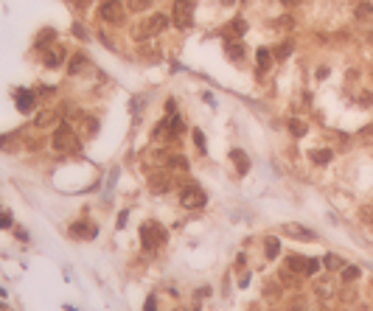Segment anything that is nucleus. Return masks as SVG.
Returning <instances> with one entry per match:
<instances>
[{"label": "nucleus", "mask_w": 373, "mask_h": 311, "mask_svg": "<svg viewBox=\"0 0 373 311\" xmlns=\"http://www.w3.org/2000/svg\"><path fill=\"white\" fill-rule=\"evenodd\" d=\"M101 20L113 22V26H121V22L127 20V12L121 6V0H104L101 3Z\"/></svg>", "instance_id": "nucleus-5"}, {"label": "nucleus", "mask_w": 373, "mask_h": 311, "mask_svg": "<svg viewBox=\"0 0 373 311\" xmlns=\"http://www.w3.org/2000/svg\"><path fill=\"white\" fill-rule=\"evenodd\" d=\"M264 255H267V258H275V255H278V238L269 236V238L264 241Z\"/></svg>", "instance_id": "nucleus-26"}, {"label": "nucleus", "mask_w": 373, "mask_h": 311, "mask_svg": "<svg viewBox=\"0 0 373 311\" xmlns=\"http://www.w3.org/2000/svg\"><path fill=\"white\" fill-rule=\"evenodd\" d=\"M356 216H359V222H362L365 227H373V205H370V202H367V205H359Z\"/></svg>", "instance_id": "nucleus-20"}, {"label": "nucleus", "mask_w": 373, "mask_h": 311, "mask_svg": "<svg viewBox=\"0 0 373 311\" xmlns=\"http://www.w3.org/2000/svg\"><path fill=\"white\" fill-rule=\"evenodd\" d=\"M286 311H309V303H306L303 297H297V300H292V303H289Z\"/></svg>", "instance_id": "nucleus-33"}, {"label": "nucleus", "mask_w": 373, "mask_h": 311, "mask_svg": "<svg viewBox=\"0 0 373 311\" xmlns=\"http://www.w3.org/2000/svg\"><path fill=\"white\" fill-rule=\"evenodd\" d=\"M9 224H12V216H9V213H0V227H3V230H6Z\"/></svg>", "instance_id": "nucleus-37"}, {"label": "nucleus", "mask_w": 373, "mask_h": 311, "mask_svg": "<svg viewBox=\"0 0 373 311\" xmlns=\"http://www.w3.org/2000/svg\"><path fill=\"white\" fill-rule=\"evenodd\" d=\"M99 236V227L93 222H76L71 224V238H79V241H87V238H96Z\"/></svg>", "instance_id": "nucleus-7"}, {"label": "nucleus", "mask_w": 373, "mask_h": 311, "mask_svg": "<svg viewBox=\"0 0 373 311\" xmlns=\"http://www.w3.org/2000/svg\"><path fill=\"white\" fill-rule=\"evenodd\" d=\"M323 266H325V269H342L345 261L339 258V255H325V258H323Z\"/></svg>", "instance_id": "nucleus-25"}, {"label": "nucleus", "mask_w": 373, "mask_h": 311, "mask_svg": "<svg viewBox=\"0 0 373 311\" xmlns=\"http://www.w3.org/2000/svg\"><path fill=\"white\" fill-rule=\"evenodd\" d=\"M45 54H43V62L48 64V68H59L62 64V59H65V48L62 45H45Z\"/></svg>", "instance_id": "nucleus-10"}, {"label": "nucleus", "mask_w": 373, "mask_h": 311, "mask_svg": "<svg viewBox=\"0 0 373 311\" xmlns=\"http://www.w3.org/2000/svg\"><path fill=\"white\" fill-rule=\"evenodd\" d=\"M297 272H292V269H286V266H283L281 269V283H283V286H292V289H297Z\"/></svg>", "instance_id": "nucleus-24"}, {"label": "nucleus", "mask_w": 373, "mask_h": 311, "mask_svg": "<svg viewBox=\"0 0 373 311\" xmlns=\"http://www.w3.org/2000/svg\"><path fill=\"white\" fill-rule=\"evenodd\" d=\"M87 3H90V0H76V6H79V8H85Z\"/></svg>", "instance_id": "nucleus-39"}, {"label": "nucleus", "mask_w": 373, "mask_h": 311, "mask_svg": "<svg viewBox=\"0 0 373 311\" xmlns=\"http://www.w3.org/2000/svg\"><path fill=\"white\" fill-rule=\"evenodd\" d=\"M169 163H171V168H180V171H188V160H185L183 154H171L169 157Z\"/></svg>", "instance_id": "nucleus-27"}, {"label": "nucleus", "mask_w": 373, "mask_h": 311, "mask_svg": "<svg viewBox=\"0 0 373 311\" xmlns=\"http://www.w3.org/2000/svg\"><path fill=\"white\" fill-rule=\"evenodd\" d=\"M143 311H157V300H155V294L146 297V306H143Z\"/></svg>", "instance_id": "nucleus-36"}, {"label": "nucleus", "mask_w": 373, "mask_h": 311, "mask_svg": "<svg viewBox=\"0 0 373 311\" xmlns=\"http://www.w3.org/2000/svg\"><path fill=\"white\" fill-rule=\"evenodd\" d=\"M54 120H57V112L45 110V115H43V112L37 115V126H48V124H54Z\"/></svg>", "instance_id": "nucleus-29"}, {"label": "nucleus", "mask_w": 373, "mask_h": 311, "mask_svg": "<svg viewBox=\"0 0 373 311\" xmlns=\"http://www.w3.org/2000/svg\"><path fill=\"white\" fill-rule=\"evenodd\" d=\"M292 50H295V42H292V40H283V42H278V48H275V59L283 62V59L292 56Z\"/></svg>", "instance_id": "nucleus-17"}, {"label": "nucleus", "mask_w": 373, "mask_h": 311, "mask_svg": "<svg viewBox=\"0 0 373 311\" xmlns=\"http://www.w3.org/2000/svg\"><path fill=\"white\" fill-rule=\"evenodd\" d=\"M205 202H208V194L199 188V185H185V188H180V205L188 208V210H197V208H202Z\"/></svg>", "instance_id": "nucleus-4"}, {"label": "nucleus", "mask_w": 373, "mask_h": 311, "mask_svg": "<svg viewBox=\"0 0 373 311\" xmlns=\"http://www.w3.org/2000/svg\"><path fill=\"white\" fill-rule=\"evenodd\" d=\"M283 6H297V3H300V0H281Z\"/></svg>", "instance_id": "nucleus-38"}, {"label": "nucleus", "mask_w": 373, "mask_h": 311, "mask_svg": "<svg viewBox=\"0 0 373 311\" xmlns=\"http://www.w3.org/2000/svg\"><path fill=\"white\" fill-rule=\"evenodd\" d=\"M320 266H323V261H317V258H309V264H306V275H317L320 272Z\"/></svg>", "instance_id": "nucleus-32"}, {"label": "nucleus", "mask_w": 373, "mask_h": 311, "mask_svg": "<svg viewBox=\"0 0 373 311\" xmlns=\"http://www.w3.org/2000/svg\"><path fill=\"white\" fill-rule=\"evenodd\" d=\"M331 157H334V152H331V148H317L314 154H311V160H314L317 166H325Z\"/></svg>", "instance_id": "nucleus-23"}, {"label": "nucleus", "mask_w": 373, "mask_h": 311, "mask_svg": "<svg viewBox=\"0 0 373 311\" xmlns=\"http://www.w3.org/2000/svg\"><path fill=\"white\" fill-rule=\"evenodd\" d=\"M356 104H359V106H370V104H373V92H370V90H359Z\"/></svg>", "instance_id": "nucleus-30"}, {"label": "nucleus", "mask_w": 373, "mask_h": 311, "mask_svg": "<svg viewBox=\"0 0 373 311\" xmlns=\"http://www.w3.org/2000/svg\"><path fill=\"white\" fill-rule=\"evenodd\" d=\"M356 140H359V143H365V146H367V143H373V124H370V126H365L362 132H359V138H356Z\"/></svg>", "instance_id": "nucleus-31"}, {"label": "nucleus", "mask_w": 373, "mask_h": 311, "mask_svg": "<svg viewBox=\"0 0 373 311\" xmlns=\"http://www.w3.org/2000/svg\"><path fill=\"white\" fill-rule=\"evenodd\" d=\"M230 157H233V163H236V168H239V174H247V171H250V160H247V154L241 148H233Z\"/></svg>", "instance_id": "nucleus-16"}, {"label": "nucleus", "mask_w": 373, "mask_h": 311, "mask_svg": "<svg viewBox=\"0 0 373 311\" xmlns=\"http://www.w3.org/2000/svg\"><path fill=\"white\" fill-rule=\"evenodd\" d=\"M275 26H278V28H292V26H295V20H292V14H283V17H278V20H275Z\"/></svg>", "instance_id": "nucleus-34"}, {"label": "nucleus", "mask_w": 373, "mask_h": 311, "mask_svg": "<svg viewBox=\"0 0 373 311\" xmlns=\"http://www.w3.org/2000/svg\"><path fill=\"white\" fill-rule=\"evenodd\" d=\"M233 3H236V0H222V6H233Z\"/></svg>", "instance_id": "nucleus-40"}, {"label": "nucleus", "mask_w": 373, "mask_h": 311, "mask_svg": "<svg viewBox=\"0 0 373 311\" xmlns=\"http://www.w3.org/2000/svg\"><path fill=\"white\" fill-rule=\"evenodd\" d=\"M244 31H247L244 17H233L225 28H222V36H225V40H239V36H244Z\"/></svg>", "instance_id": "nucleus-8"}, {"label": "nucleus", "mask_w": 373, "mask_h": 311, "mask_svg": "<svg viewBox=\"0 0 373 311\" xmlns=\"http://www.w3.org/2000/svg\"><path fill=\"white\" fill-rule=\"evenodd\" d=\"M353 17H356V22H373V3L370 0L356 3V6H353Z\"/></svg>", "instance_id": "nucleus-12"}, {"label": "nucleus", "mask_w": 373, "mask_h": 311, "mask_svg": "<svg viewBox=\"0 0 373 311\" xmlns=\"http://www.w3.org/2000/svg\"><path fill=\"white\" fill-rule=\"evenodd\" d=\"M141 241H143L146 250H155V244H163V241H166V230L152 224V222H146V224L141 227Z\"/></svg>", "instance_id": "nucleus-6"}, {"label": "nucleus", "mask_w": 373, "mask_h": 311, "mask_svg": "<svg viewBox=\"0 0 373 311\" xmlns=\"http://www.w3.org/2000/svg\"><path fill=\"white\" fill-rule=\"evenodd\" d=\"M359 275H362V269H359L356 264H345V266L339 269V280L342 283H353Z\"/></svg>", "instance_id": "nucleus-15"}, {"label": "nucleus", "mask_w": 373, "mask_h": 311, "mask_svg": "<svg viewBox=\"0 0 373 311\" xmlns=\"http://www.w3.org/2000/svg\"><path fill=\"white\" fill-rule=\"evenodd\" d=\"M286 126H289V132L295 134V138H303V134H306V124H303V120H297V118H289Z\"/></svg>", "instance_id": "nucleus-22"}, {"label": "nucleus", "mask_w": 373, "mask_h": 311, "mask_svg": "<svg viewBox=\"0 0 373 311\" xmlns=\"http://www.w3.org/2000/svg\"><path fill=\"white\" fill-rule=\"evenodd\" d=\"M166 26H169V17H166V14H152V17H146V20L135 22L132 36H135V40H155L157 34L166 31Z\"/></svg>", "instance_id": "nucleus-1"}, {"label": "nucleus", "mask_w": 373, "mask_h": 311, "mask_svg": "<svg viewBox=\"0 0 373 311\" xmlns=\"http://www.w3.org/2000/svg\"><path fill=\"white\" fill-rule=\"evenodd\" d=\"M149 6H152V0H129L127 3L129 12H146Z\"/></svg>", "instance_id": "nucleus-28"}, {"label": "nucleus", "mask_w": 373, "mask_h": 311, "mask_svg": "<svg viewBox=\"0 0 373 311\" xmlns=\"http://www.w3.org/2000/svg\"><path fill=\"white\" fill-rule=\"evenodd\" d=\"M54 148L62 152V154H76L79 152V138L68 124H59V126L54 129Z\"/></svg>", "instance_id": "nucleus-2"}, {"label": "nucleus", "mask_w": 373, "mask_h": 311, "mask_svg": "<svg viewBox=\"0 0 373 311\" xmlns=\"http://www.w3.org/2000/svg\"><path fill=\"white\" fill-rule=\"evenodd\" d=\"M281 233L289 236V238H300V241H314V238H317L311 230H306V227H300V224H283Z\"/></svg>", "instance_id": "nucleus-11"}, {"label": "nucleus", "mask_w": 373, "mask_h": 311, "mask_svg": "<svg viewBox=\"0 0 373 311\" xmlns=\"http://www.w3.org/2000/svg\"><path fill=\"white\" fill-rule=\"evenodd\" d=\"M171 20H174L177 28H191V22H194V0H174Z\"/></svg>", "instance_id": "nucleus-3"}, {"label": "nucleus", "mask_w": 373, "mask_h": 311, "mask_svg": "<svg viewBox=\"0 0 373 311\" xmlns=\"http://www.w3.org/2000/svg\"><path fill=\"white\" fill-rule=\"evenodd\" d=\"M17 106H20L23 112L34 110V96H31L29 90H20V92H17Z\"/></svg>", "instance_id": "nucleus-18"}, {"label": "nucleus", "mask_w": 373, "mask_h": 311, "mask_svg": "<svg viewBox=\"0 0 373 311\" xmlns=\"http://www.w3.org/2000/svg\"><path fill=\"white\" fill-rule=\"evenodd\" d=\"M85 64H87V56H85V54H76V56L71 59V64H68V73H71V76H76V73L85 70Z\"/></svg>", "instance_id": "nucleus-21"}, {"label": "nucleus", "mask_w": 373, "mask_h": 311, "mask_svg": "<svg viewBox=\"0 0 373 311\" xmlns=\"http://www.w3.org/2000/svg\"><path fill=\"white\" fill-rule=\"evenodd\" d=\"M149 191L152 194H166L171 188V180H169V174H163V171H157V174H152L149 177Z\"/></svg>", "instance_id": "nucleus-9"}, {"label": "nucleus", "mask_w": 373, "mask_h": 311, "mask_svg": "<svg viewBox=\"0 0 373 311\" xmlns=\"http://www.w3.org/2000/svg\"><path fill=\"white\" fill-rule=\"evenodd\" d=\"M225 54H227V59H233V62H241V59H244V45H241L239 40H227Z\"/></svg>", "instance_id": "nucleus-13"}, {"label": "nucleus", "mask_w": 373, "mask_h": 311, "mask_svg": "<svg viewBox=\"0 0 373 311\" xmlns=\"http://www.w3.org/2000/svg\"><path fill=\"white\" fill-rule=\"evenodd\" d=\"M255 59H258V70H269L272 68V54H269L267 48H258V54H255Z\"/></svg>", "instance_id": "nucleus-19"}, {"label": "nucleus", "mask_w": 373, "mask_h": 311, "mask_svg": "<svg viewBox=\"0 0 373 311\" xmlns=\"http://www.w3.org/2000/svg\"><path fill=\"white\" fill-rule=\"evenodd\" d=\"M194 143H197L199 152H205V148H208V146H205V134L199 132V129H194Z\"/></svg>", "instance_id": "nucleus-35"}, {"label": "nucleus", "mask_w": 373, "mask_h": 311, "mask_svg": "<svg viewBox=\"0 0 373 311\" xmlns=\"http://www.w3.org/2000/svg\"><path fill=\"white\" fill-rule=\"evenodd\" d=\"M306 264H309V258H303V255H289L283 266L292 269V272H300V275H306Z\"/></svg>", "instance_id": "nucleus-14"}]
</instances>
